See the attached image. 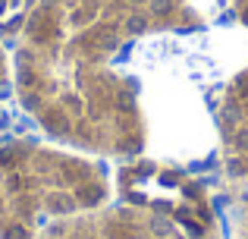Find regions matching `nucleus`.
<instances>
[{
  "label": "nucleus",
  "instance_id": "obj_4",
  "mask_svg": "<svg viewBox=\"0 0 248 239\" xmlns=\"http://www.w3.org/2000/svg\"><path fill=\"white\" fill-rule=\"evenodd\" d=\"M170 10V0H151V13H167Z\"/></svg>",
  "mask_w": 248,
  "mask_h": 239
},
{
  "label": "nucleus",
  "instance_id": "obj_3",
  "mask_svg": "<svg viewBox=\"0 0 248 239\" xmlns=\"http://www.w3.org/2000/svg\"><path fill=\"white\" fill-rule=\"evenodd\" d=\"M151 233L154 236H170V223L164 221V217H154L151 221Z\"/></svg>",
  "mask_w": 248,
  "mask_h": 239
},
{
  "label": "nucleus",
  "instance_id": "obj_5",
  "mask_svg": "<svg viewBox=\"0 0 248 239\" xmlns=\"http://www.w3.org/2000/svg\"><path fill=\"white\" fill-rule=\"evenodd\" d=\"M3 82H6V57L0 50V88H3Z\"/></svg>",
  "mask_w": 248,
  "mask_h": 239
},
{
  "label": "nucleus",
  "instance_id": "obj_1",
  "mask_svg": "<svg viewBox=\"0 0 248 239\" xmlns=\"http://www.w3.org/2000/svg\"><path fill=\"white\" fill-rule=\"evenodd\" d=\"M76 167H57L35 142H0V239H31L47 214H69L88 192Z\"/></svg>",
  "mask_w": 248,
  "mask_h": 239
},
{
  "label": "nucleus",
  "instance_id": "obj_2",
  "mask_svg": "<svg viewBox=\"0 0 248 239\" xmlns=\"http://www.w3.org/2000/svg\"><path fill=\"white\" fill-rule=\"evenodd\" d=\"M145 29H148L145 16H129L126 19V32H132V35H139V32H145Z\"/></svg>",
  "mask_w": 248,
  "mask_h": 239
},
{
  "label": "nucleus",
  "instance_id": "obj_6",
  "mask_svg": "<svg viewBox=\"0 0 248 239\" xmlns=\"http://www.w3.org/2000/svg\"><path fill=\"white\" fill-rule=\"evenodd\" d=\"M129 3H151V0H129Z\"/></svg>",
  "mask_w": 248,
  "mask_h": 239
}]
</instances>
